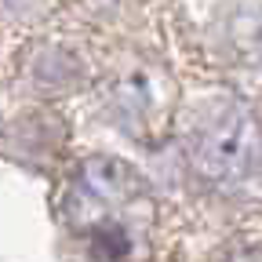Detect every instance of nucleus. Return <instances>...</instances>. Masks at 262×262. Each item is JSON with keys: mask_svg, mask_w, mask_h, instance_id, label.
Instances as JSON below:
<instances>
[{"mask_svg": "<svg viewBox=\"0 0 262 262\" xmlns=\"http://www.w3.org/2000/svg\"><path fill=\"white\" fill-rule=\"evenodd\" d=\"M258 157V131L248 113L241 110H222L211 113L201 131L193 135V160L208 179L215 182H233L251 171Z\"/></svg>", "mask_w": 262, "mask_h": 262, "instance_id": "obj_1", "label": "nucleus"}]
</instances>
